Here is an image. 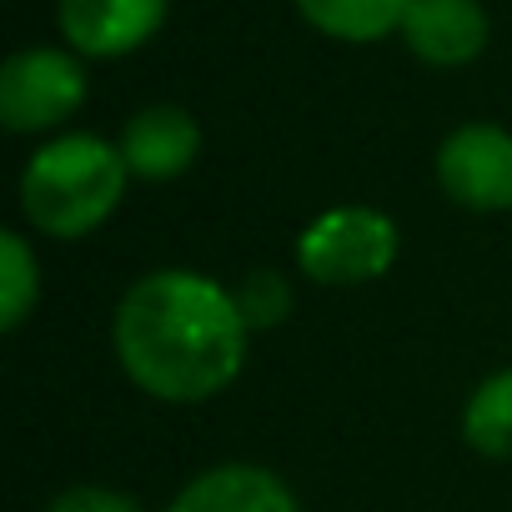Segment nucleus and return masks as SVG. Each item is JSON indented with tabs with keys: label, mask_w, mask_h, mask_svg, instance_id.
Returning a JSON list of instances; mask_svg holds the SVG:
<instances>
[{
	"label": "nucleus",
	"mask_w": 512,
	"mask_h": 512,
	"mask_svg": "<svg viewBox=\"0 0 512 512\" xmlns=\"http://www.w3.org/2000/svg\"><path fill=\"white\" fill-rule=\"evenodd\" d=\"M246 332L236 297L181 267L141 277L111 322L121 372L156 402H206L226 392L246 362Z\"/></svg>",
	"instance_id": "nucleus-1"
},
{
	"label": "nucleus",
	"mask_w": 512,
	"mask_h": 512,
	"mask_svg": "<svg viewBox=\"0 0 512 512\" xmlns=\"http://www.w3.org/2000/svg\"><path fill=\"white\" fill-rule=\"evenodd\" d=\"M126 156L101 136H61L21 171V211L36 231L76 241L96 231L126 196Z\"/></svg>",
	"instance_id": "nucleus-2"
},
{
	"label": "nucleus",
	"mask_w": 512,
	"mask_h": 512,
	"mask_svg": "<svg viewBox=\"0 0 512 512\" xmlns=\"http://www.w3.org/2000/svg\"><path fill=\"white\" fill-rule=\"evenodd\" d=\"M402 231L377 206H332L297 236V267L322 287H362L392 272Z\"/></svg>",
	"instance_id": "nucleus-3"
},
{
	"label": "nucleus",
	"mask_w": 512,
	"mask_h": 512,
	"mask_svg": "<svg viewBox=\"0 0 512 512\" xmlns=\"http://www.w3.org/2000/svg\"><path fill=\"white\" fill-rule=\"evenodd\" d=\"M86 101V71L71 51L26 46L0 66V126L31 136L61 126Z\"/></svg>",
	"instance_id": "nucleus-4"
},
{
	"label": "nucleus",
	"mask_w": 512,
	"mask_h": 512,
	"mask_svg": "<svg viewBox=\"0 0 512 512\" xmlns=\"http://www.w3.org/2000/svg\"><path fill=\"white\" fill-rule=\"evenodd\" d=\"M437 181L467 211L512 206V131L472 121L437 146Z\"/></svg>",
	"instance_id": "nucleus-5"
},
{
	"label": "nucleus",
	"mask_w": 512,
	"mask_h": 512,
	"mask_svg": "<svg viewBox=\"0 0 512 512\" xmlns=\"http://www.w3.org/2000/svg\"><path fill=\"white\" fill-rule=\"evenodd\" d=\"M166 6L171 0H61V36L81 56H131L161 31Z\"/></svg>",
	"instance_id": "nucleus-6"
},
{
	"label": "nucleus",
	"mask_w": 512,
	"mask_h": 512,
	"mask_svg": "<svg viewBox=\"0 0 512 512\" xmlns=\"http://www.w3.org/2000/svg\"><path fill=\"white\" fill-rule=\"evenodd\" d=\"M402 41L417 61L437 71H457L482 56L487 16L477 0H412L402 16Z\"/></svg>",
	"instance_id": "nucleus-7"
},
{
	"label": "nucleus",
	"mask_w": 512,
	"mask_h": 512,
	"mask_svg": "<svg viewBox=\"0 0 512 512\" xmlns=\"http://www.w3.org/2000/svg\"><path fill=\"white\" fill-rule=\"evenodd\" d=\"M201 151V126L181 106H146L126 121L121 131V156L131 176L141 181H171L181 176Z\"/></svg>",
	"instance_id": "nucleus-8"
},
{
	"label": "nucleus",
	"mask_w": 512,
	"mask_h": 512,
	"mask_svg": "<svg viewBox=\"0 0 512 512\" xmlns=\"http://www.w3.org/2000/svg\"><path fill=\"white\" fill-rule=\"evenodd\" d=\"M166 512H297V497L267 467L221 462V467L191 477Z\"/></svg>",
	"instance_id": "nucleus-9"
},
{
	"label": "nucleus",
	"mask_w": 512,
	"mask_h": 512,
	"mask_svg": "<svg viewBox=\"0 0 512 512\" xmlns=\"http://www.w3.org/2000/svg\"><path fill=\"white\" fill-rule=\"evenodd\" d=\"M407 6L412 0H297V11L312 31H322L332 41H352V46L402 31Z\"/></svg>",
	"instance_id": "nucleus-10"
},
{
	"label": "nucleus",
	"mask_w": 512,
	"mask_h": 512,
	"mask_svg": "<svg viewBox=\"0 0 512 512\" xmlns=\"http://www.w3.org/2000/svg\"><path fill=\"white\" fill-rule=\"evenodd\" d=\"M462 442L492 462L512 457V372H492L462 407Z\"/></svg>",
	"instance_id": "nucleus-11"
},
{
	"label": "nucleus",
	"mask_w": 512,
	"mask_h": 512,
	"mask_svg": "<svg viewBox=\"0 0 512 512\" xmlns=\"http://www.w3.org/2000/svg\"><path fill=\"white\" fill-rule=\"evenodd\" d=\"M41 297V272L21 231L0 236V332H16Z\"/></svg>",
	"instance_id": "nucleus-12"
},
{
	"label": "nucleus",
	"mask_w": 512,
	"mask_h": 512,
	"mask_svg": "<svg viewBox=\"0 0 512 512\" xmlns=\"http://www.w3.org/2000/svg\"><path fill=\"white\" fill-rule=\"evenodd\" d=\"M231 297H236V312L246 317V327H277V322H287V307H292V287L272 267L246 272Z\"/></svg>",
	"instance_id": "nucleus-13"
},
{
	"label": "nucleus",
	"mask_w": 512,
	"mask_h": 512,
	"mask_svg": "<svg viewBox=\"0 0 512 512\" xmlns=\"http://www.w3.org/2000/svg\"><path fill=\"white\" fill-rule=\"evenodd\" d=\"M46 512H141L126 492H111V487H66Z\"/></svg>",
	"instance_id": "nucleus-14"
}]
</instances>
